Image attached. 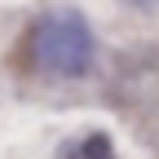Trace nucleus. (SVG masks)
I'll return each mask as SVG.
<instances>
[{
	"mask_svg": "<svg viewBox=\"0 0 159 159\" xmlns=\"http://www.w3.org/2000/svg\"><path fill=\"white\" fill-rule=\"evenodd\" d=\"M93 57H97V40H93V27L80 9L62 5V9H49L35 22V62H40V71L75 80V75L93 71Z\"/></svg>",
	"mask_w": 159,
	"mask_h": 159,
	"instance_id": "f257e3e1",
	"label": "nucleus"
},
{
	"mask_svg": "<svg viewBox=\"0 0 159 159\" xmlns=\"http://www.w3.org/2000/svg\"><path fill=\"white\" fill-rule=\"evenodd\" d=\"M80 159H115V146L106 133H89L84 142H80Z\"/></svg>",
	"mask_w": 159,
	"mask_h": 159,
	"instance_id": "f03ea898",
	"label": "nucleus"
}]
</instances>
